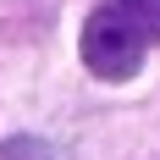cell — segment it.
<instances>
[{
    "mask_svg": "<svg viewBox=\"0 0 160 160\" xmlns=\"http://www.w3.org/2000/svg\"><path fill=\"white\" fill-rule=\"evenodd\" d=\"M144 39L149 33L132 22L122 6H99L88 22H83V66L105 83H122L144 66Z\"/></svg>",
    "mask_w": 160,
    "mask_h": 160,
    "instance_id": "cell-1",
    "label": "cell"
},
{
    "mask_svg": "<svg viewBox=\"0 0 160 160\" xmlns=\"http://www.w3.org/2000/svg\"><path fill=\"white\" fill-rule=\"evenodd\" d=\"M111 6H122V11H127L149 39H160V0H111Z\"/></svg>",
    "mask_w": 160,
    "mask_h": 160,
    "instance_id": "cell-2",
    "label": "cell"
}]
</instances>
